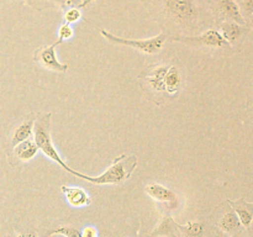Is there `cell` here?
I'll return each instance as SVG.
<instances>
[{
	"label": "cell",
	"instance_id": "7c38bea8",
	"mask_svg": "<svg viewBox=\"0 0 253 237\" xmlns=\"http://www.w3.org/2000/svg\"><path fill=\"white\" fill-rule=\"evenodd\" d=\"M220 29H221V32H220V34H221L222 37L226 40L227 43H234V42L237 41V40L245 34V31H246V29H245L242 25L234 21H225L224 24H221V27H220Z\"/></svg>",
	"mask_w": 253,
	"mask_h": 237
},
{
	"label": "cell",
	"instance_id": "ac0fdd59",
	"mask_svg": "<svg viewBox=\"0 0 253 237\" xmlns=\"http://www.w3.org/2000/svg\"><path fill=\"white\" fill-rule=\"evenodd\" d=\"M167 73V68L165 67H161V68L156 69L155 73L152 74L151 77H148V80L150 83L152 84L153 88L156 90H166V86H165V76Z\"/></svg>",
	"mask_w": 253,
	"mask_h": 237
},
{
	"label": "cell",
	"instance_id": "d4e9b609",
	"mask_svg": "<svg viewBox=\"0 0 253 237\" xmlns=\"http://www.w3.org/2000/svg\"><path fill=\"white\" fill-rule=\"evenodd\" d=\"M93 1L94 0H83V1H82V5H81V9H84V7H86L89 4H91Z\"/></svg>",
	"mask_w": 253,
	"mask_h": 237
},
{
	"label": "cell",
	"instance_id": "7a4b0ae2",
	"mask_svg": "<svg viewBox=\"0 0 253 237\" xmlns=\"http://www.w3.org/2000/svg\"><path fill=\"white\" fill-rule=\"evenodd\" d=\"M51 113H43L39 114L36 120L34 121V137L35 142H36L37 147L40 151H42L47 158L56 162L57 164L61 165L64 170L71 172L72 168L62 159L59 156L58 151L54 147L53 141L51 137Z\"/></svg>",
	"mask_w": 253,
	"mask_h": 237
},
{
	"label": "cell",
	"instance_id": "d6986e66",
	"mask_svg": "<svg viewBox=\"0 0 253 237\" xmlns=\"http://www.w3.org/2000/svg\"><path fill=\"white\" fill-rule=\"evenodd\" d=\"M52 235H63L64 237H82V231L73 226H61L56 230L48 231L44 235V237H51Z\"/></svg>",
	"mask_w": 253,
	"mask_h": 237
},
{
	"label": "cell",
	"instance_id": "484cf974",
	"mask_svg": "<svg viewBox=\"0 0 253 237\" xmlns=\"http://www.w3.org/2000/svg\"><path fill=\"white\" fill-rule=\"evenodd\" d=\"M16 237H36V235L32 234V232H29V234H21V235H17Z\"/></svg>",
	"mask_w": 253,
	"mask_h": 237
},
{
	"label": "cell",
	"instance_id": "4316f807",
	"mask_svg": "<svg viewBox=\"0 0 253 237\" xmlns=\"http://www.w3.org/2000/svg\"><path fill=\"white\" fill-rule=\"evenodd\" d=\"M252 25H253V15H252Z\"/></svg>",
	"mask_w": 253,
	"mask_h": 237
},
{
	"label": "cell",
	"instance_id": "ffe728a7",
	"mask_svg": "<svg viewBox=\"0 0 253 237\" xmlns=\"http://www.w3.org/2000/svg\"><path fill=\"white\" fill-rule=\"evenodd\" d=\"M82 17V12L79 7H71L67 9L66 14H64V20L67 24H73V22L79 21Z\"/></svg>",
	"mask_w": 253,
	"mask_h": 237
},
{
	"label": "cell",
	"instance_id": "44dd1931",
	"mask_svg": "<svg viewBox=\"0 0 253 237\" xmlns=\"http://www.w3.org/2000/svg\"><path fill=\"white\" fill-rule=\"evenodd\" d=\"M73 37V27L71 26V24H67L64 22L58 30V40L59 41L64 42L66 40H69Z\"/></svg>",
	"mask_w": 253,
	"mask_h": 237
},
{
	"label": "cell",
	"instance_id": "603a6c76",
	"mask_svg": "<svg viewBox=\"0 0 253 237\" xmlns=\"http://www.w3.org/2000/svg\"><path fill=\"white\" fill-rule=\"evenodd\" d=\"M59 5H61L62 9L67 10L71 9V7H79L81 9V5L83 0H56Z\"/></svg>",
	"mask_w": 253,
	"mask_h": 237
},
{
	"label": "cell",
	"instance_id": "e0dca14e",
	"mask_svg": "<svg viewBox=\"0 0 253 237\" xmlns=\"http://www.w3.org/2000/svg\"><path fill=\"white\" fill-rule=\"evenodd\" d=\"M177 227H179L188 237H202L205 230L204 224L198 221H189L187 225H184V226L177 224Z\"/></svg>",
	"mask_w": 253,
	"mask_h": 237
},
{
	"label": "cell",
	"instance_id": "cb8c5ba5",
	"mask_svg": "<svg viewBox=\"0 0 253 237\" xmlns=\"http://www.w3.org/2000/svg\"><path fill=\"white\" fill-rule=\"evenodd\" d=\"M82 237H98V231L95 230V227L88 226L82 232Z\"/></svg>",
	"mask_w": 253,
	"mask_h": 237
},
{
	"label": "cell",
	"instance_id": "5b68a950",
	"mask_svg": "<svg viewBox=\"0 0 253 237\" xmlns=\"http://www.w3.org/2000/svg\"><path fill=\"white\" fill-rule=\"evenodd\" d=\"M167 11L177 21H190L197 15L194 0H166Z\"/></svg>",
	"mask_w": 253,
	"mask_h": 237
},
{
	"label": "cell",
	"instance_id": "30bf717a",
	"mask_svg": "<svg viewBox=\"0 0 253 237\" xmlns=\"http://www.w3.org/2000/svg\"><path fill=\"white\" fill-rule=\"evenodd\" d=\"M39 147H37L36 142L31 138H27V140L22 141V142L17 143L14 147L15 156L19 158L22 162H27V160H31L32 158H35V156L39 152Z\"/></svg>",
	"mask_w": 253,
	"mask_h": 237
},
{
	"label": "cell",
	"instance_id": "8992f818",
	"mask_svg": "<svg viewBox=\"0 0 253 237\" xmlns=\"http://www.w3.org/2000/svg\"><path fill=\"white\" fill-rule=\"evenodd\" d=\"M61 43H63V42L58 40V41L54 42V43L51 44V46L40 48L39 51L35 53V59H36L37 62H40L44 68L49 69V71L61 72V73L67 72V69H68V64L61 63V62L58 61V58H57V54H56V47Z\"/></svg>",
	"mask_w": 253,
	"mask_h": 237
},
{
	"label": "cell",
	"instance_id": "7402d4cb",
	"mask_svg": "<svg viewBox=\"0 0 253 237\" xmlns=\"http://www.w3.org/2000/svg\"><path fill=\"white\" fill-rule=\"evenodd\" d=\"M237 5L244 17H252L253 15V0H239Z\"/></svg>",
	"mask_w": 253,
	"mask_h": 237
},
{
	"label": "cell",
	"instance_id": "9a60e30c",
	"mask_svg": "<svg viewBox=\"0 0 253 237\" xmlns=\"http://www.w3.org/2000/svg\"><path fill=\"white\" fill-rule=\"evenodd\" d=\"M180 84V74L175 67H170L167 69V73L165 76V86L166 90L169 93H174Z\"/></svg>",
	"mask_w": 253,
	"mask_h": 237
},
{
	"label": "cell",
	"instance_id": "3957f363",
	"mask_svg": "<svg viewBox=\"0 0 253 237\" xmlns=\"http://www.w3.org/2000/svg\"><path fill=\"white\" fill-rule=\"evenodd\" d=\"M100 34L105 37L108 41L113 42L116 44H123V46H128L132 47V48L138 49V51L143 52V53L148 54H155L162 49L163 43H165L166 39H167V35L165 32H161L157 36L151 37V39L146 40H132V39H123V37L115 36V35L110 34V32L105 31V30L101 29Z\"/></svg>",
	"mask_w": 253,
	"mask_h": 237
},
{
	"label": "cell",
	"instance_id": "ba28073f",
	"mask_svg": "<svg viewBox=\"0 0 253 237\" xmlns=\"http://www.w3.org/2000/svg\"><path fill=\"white\" fill-rule=\"evenodd\" d=\"M61 190L63 194L66 195L67 201L71 206L74 207H83L86 206L91 202L90 198H89L88 193L84 189L78 187H67V185H62Z\"/></svg>",
	"mask_w": 253,
	"mask_h": 237
},
{
	"label": "cell",
	"instance_id": "9c48e42d",
	"mask_svg": "<svg viewBox=\"0 0 253 237\" xmlns=\"http://www.w3.org/2000/svg\"><path fill=\"white\" fill-rule=\"evenodd\" d=\"M231 205L232 210L236 212L239 216L241 225H244L246 229L251 226L253 221V204L245 201V199H240L237 201H227Z\"/></svg>",
	"mask_w": 253,
	"mask_h": 237
},
{
	"label": "cell",
	"instance_id": "6da1fadb",
	"mask_svg": "<svg viewBox=\"0 0 253 237\" xmlns=\"http://www.w3.org/2000/svg\"><path fill=\"white\" fill-rule=\"evenodd\" d=\"M137 165V157L136 156H126L121 155L120 157L116 158L113 164L108 168L104 173H101L98 177H90V175L82 174L77 170L71 169V174L76 177L82 178L91 184L96 185H106V184H120L124 180L128 179L135 170Z\"/></svg>",
	"mask_w": 253,
	"mask_h": 237
},
{
	"label": "cell",
	"instance_id": "5bb4252c",
	"mask_svg": "<svg viewBox=\"0 0 253 237\" xmlns=\"http://www.w3.org/2000/svg\"><path fill=\"white\" fill-rule=\"evenodd\" d=\"M219 227L220 230H222L224 232H227V234H234V232H237L241 227V221H240L239 216L236 215V212L234 210L226 212L224 216L220 219L219 221Z\"/></svg>",
	"mask_w": 253,
	"mask_h": 237
},
{
	"label": "cell",
	"instance_id": "8fae6325",
	"mask_svg": "<svg viewBox=\"0 0 253 237\" xmlns=\"http://www.w3.org/2000/svg\"><path fill=\"white\" fill-rule=\"evenodd\" d=\"M146 193L155 200L163 202H172L174 201L175 198H177L172 190L166 188L165 185L157 184V183L147 185V187H146Z\"/></svg>",
	"mask_w": 253,
	"mask_h": 237
},
{
	"label": "cell",
	"instance_id": "277c9868",
	"mask_svg": "<svg viewBox=\"0 0 253 237\" xmlns=\"http://www.w3.org/2000/svg\"><path fill=\"white\" fill-rule=\"evenodd\" d=\"M173 41L184 42V43L192 44V46H202V47H220L227 46V41L222 37L216 30H208L204 34L199 36H184V37H173Z\"/></svg>",
	"mask_w": 253,
	"mask_h": 237
},
{
	"label": "cell",
	"instance_id": "2e32d148",
	"mask_svg": "<svg viewBox=\"0 0 253 237\" xmlns=\"http://www.w3.org/2000/svg\"><path fill=\"white\" fill-rule=\"evenodd\" d=\"M175 226H177V224H175L170 217H163L161 224L158 225V227L155 230V232H153V236L172 237L175 232Z\"/></svg>",
	"mask_w": 253,
	"mask_h": 237
},
{
	"label": "cell",
	"instance_id": "52a82bcc",
	"mask_svg": "<svg viewBox=\"0 0 253 237\" xmlns=\"http://www.w3.org/2000/svg\"><path fill=\"white\" fill-rule=\"evenodd\" d=\"M217 12H219L222 19L227 20V21L246 25V19L242 16L240 6L235 0H219L217 1Z\"/></svg>",
	"mask_w": 253,
	"mask_h": 237
},
{
	"label": "cell",
	"instance_id": "4fadbf2b",
	"mask_svg": "<svg viewBox=\"0 0 253 237\" xmlns=\"http://www.w3.org/2000/svg\"><path fill=\"white\" fill-rule=\"evenodd\" d=\"M34 121L35 120L30 118V120L24 121V122L17 126L16 130L14 131V135H12V147H15L17 143L27 140V138H30L34 135Z\"/></svg>",
	"mask_w": 253,
	"mask_h": 237
}]
</instances>
